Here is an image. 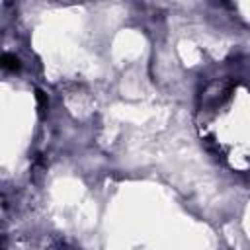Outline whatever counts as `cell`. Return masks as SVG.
Instances as JSON below:
<instances>
[{"instance_id":"7a4b0ae2","label":"cell","mask_w":250,"mask_h":250,"mask_svg":"<svg viewBox=\"0 0 250 250\" xmlns=\"http://www.w3.org/2000/svg\"><path fill=\"white\" fill-rule=\"evenodd\" d=\"M35 98H37V109H39V113L45 115V111H47V107H49V100H47V96H45L41 90H35Z\"/></svg>"},{"instance_id":"6da1fadb","label":"cell","mask_w":250,"mask_h":250,"mask_svg":"<svg viewBox=\"0 0 250 250\" xmlns=\"http://www.w3.org/2000/svg\"><path fill=\"white\" fill-rule=\"evenodd\" d=\"M2 66L6 68V70H20V59L18 57H14V55H10V53H4L2 55Z\"/></svg>"}]
</instances>
